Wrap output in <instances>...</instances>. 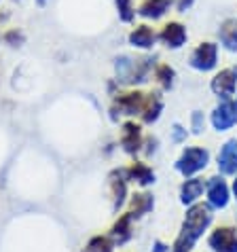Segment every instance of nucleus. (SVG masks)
I'll return each mask as SVG.
<instances>
[{"mask_svg":"<svg viewBox=\"0 0 237 252\" xmlns=\"http://www.w3.org/2000/svg\"><path fill=\"white\" fill-rule=\"evenodd\" d=\"M220 60V45L214 40H201L193 47V51L189 55V66L197 72H210L216 70Z\"/></svg>","mask_w":237,"mask_h":252,"instance_id":"obj_1","label":"nucleus"},{"mask_svg":"<svg viewBox=\"0 0 237 252\" xmlns=\"http://www.w3.org/2000/svg\"><path fill=\"white\" fill-rule=\"evenodd\" d=\"M159 43L170 51H178L189 43V30L180 19H165V22L157 28Z\"/></svg>","mask_w":237,"mask_h":252,"instance_id":"obj_2","label":"nucleus"},{"mask_svg":"<svg viewBox=\"0 0 237 252\" xmlns=\"http://www.w3.org/2000/svg\"><path fill=\"white\" fill-rule=\"evenodd\" d=\"M210 87L220 100H233V95L237 94V66L220 68L212 76Z\"/></svg>","mask_w":237,"mask_h":252,"instance_id":"obj_3","label":"nucleus"},{"mask_svg":"<svg viewBox=\"0 0 237 252\" xmlns=\"http://www.w3.org/2000/svg\"><path fill=\"white\" fill-rule=\"evenodd\" d=\"M127 43L134 49H138V51H150V49H155V45L159 43L157 28H152V24H148V22L136 24L127 34Z\"/></svg>","mask_w":237,"mask_h":252,"instance_id":"obj_4","label":"nucleus"},{"mask_svg":"<svg viewBox=\"0 0 237 252\" xmlns=\"http://www.w3.org/2000/svg\"><path fill=\"white\" fill-rule=\"evenodd\" d=\"M138 9V17L142 22L148 24H157L170 15V11H174V2L172 0H140L136 4Z\"/></svg>","mask_w":237,"mask_h":252,"instance_id":"obj_5","label":"nucleus"},{"mask_svg":"<svg viewBox=\"0 0 237 252\" xmlns=\"http://www.w3.org/2000/svg\"><path fill=\"white\" fill-rule=\"evenodd\" d=\"M146 94L136 89V92H121L115 97V110L123 115H140L144 106Z\"/></svg>","mask_w":237,"mask_h":252,"instance_id":"obj_6","label":"nucleus"},{"mask_svg":"<svg viewBox=\"0 0 237 252\" xmlns=\"http://www.w3.org/2000/svg\"><path fill=\"white\" fill-rule=\"evenodd\" d=\"M212 123L216 129H229L237 123V104L235 100H222L212 113Z\"/></svg>","mask_w":237,"mask_h":252,"instance_id":"obj_7","label":"nucleus"},{"mask_svg":"<svg viewBox=\"0 0 237 252\" xmlns=\"http://www.w3.org/2000/svg\"><path fill=\"white\" fill-rule=\"evenodd\" d=\"M218 45L229 53H237V17H225L218 26Z\"/></svg>","mask_w":237,"mask_h":252,"instance_id":"obj_8","label":"nucleus"},{"mask_svg":"<svg viewBox=\"0 0 237 252\" xmlns=\"http://www.w3.org/2000/svg\"><path fill=\"white\" fill-rule=\"evenodd\" d=\"M207 220H210V214H207V208L204 206H195L189 214H186V225H184V231H189L197 237L201 233V229L207 225Z\"/></svg>","mask_w":237,"mask_h":252,"instance_id":"obj_9","label":"nucleus"},{"mask_svg":"<svg viewBox=\"0 0 237 252\" xmlns=\"http://www.w3.org/2000/svg\"><path fill=\"white\" fill-rule=\"evenodd\" d=\"M210 242L218 252H237V237L233 229H216Z\"/></svg>","mask_w":237,"mask_h":252,"instance_id":"obj_10","label":"nucleus"},{"mask_svg":"<svg viewBox=\"0 0 237 252\" xmlns=\"http://www.w3.org/2000/svg\"><path fill=\"white\" fill-rule=\"evenodd\" d=\"M206 151H201V149H189L184 153V157L182 161H180V170H182L184 174H193L195 170H199V167H204L206 165Z\"/></svg>","mask_w":237,"mask_h":252,"instance_id":"obj_11","label":"nucleus"},{"mask_svg":"<svg viewBox=\"0 0 237 252\" xmlns=\"http://www.w3.org/2000/svg\"><path fill=\"white\" fill-rule=\"evenodd\" d=\"M161 108H163L161 95H159L157 92H150V94H146V100H144V106H142L140 115H142V119L146 123H152L159 117V113H161Z\"/></svg>","mask_w":237,"mask_h":252,"instance_id":"obj_12","label":"nucleus"},{"mask_svg":"<svg viewBox=\"0 0 237 252\" xmlns=\"http://www.w3.org/2000/svg\"><path fill=\"white\" fill-rule=\"evenodd\" d=\"M152 79L159 83L161 89H172L174 81H176V70L170 64H165V62H159V64H155V68H152Z\"/></svg>","mask_w":237,"mask_h":252,"instance_id":"obj_13","label":"nucleus"},{"mask_svg":"<svg viewBox=\"0 0 237 252\" xmlns=\"http://www.w3.org/2000/svg\"><path fill=\"white\" fill-rule=\"evenodd\" d=\"M115 9H117V15H118V22L123 24H136L138 19V9H136V2L134 0H115Z\"/></svg>","mask_w":237,"mask_h":252,"instance_id":"obj_14","label":"nucleus"},{"mask_svg":"<svg viewBox=\"0 0 237 252\" xmlns=\"http://www.w3.org/2000/svg\"><path fill=\"white\" fill-rule=\"evenodd\" d=\"M121 142L127 151H136L140 146V125L136 123H125L123 125V136H121Z\"/></svg>","mask_w":237,"mask_h":252,"instance_id":"obj_15","label":"nucleus"},{"mask_svg":"<svg viewBox=\"0 0 237 252\" xmlns=\"http://www.w3.org/2000/svg\"><path fill=\"white\" fill-rule=\"evenodd\" d=\"M220 167L222 172H235L237 170V144L229 142L220 153Z\"/></svg>","mask_w":237,"mask_h":252,"instance_id":"obj_16","label":"nucleus"},{"mask_svg":"<svg viewBox=\"0 0 237 252\" xmlns=\"http://www.w3.org/2000/svg\"><path fill=\"white\" fill-rule=\"evenodd\" d=\"M210 199L214 206H225L227 204V189L220 180H214L210 185Z\"/></svg>","mask_w":237,"mask_h":252,"instance_id":"obj_17","label":"nucleus"},{"mask_svg":"<svg viewBox=\"0 0 237 252\" xmlns=\"http://www.w3.org/2000/svg\"><path fill=\"white\" fill-rule=\"evenodd\" d=\"M2 40L9 47H22L26 43V34L19 30V28H9V30L2 34Z\"/></svg>","mask_w":237,"mask_h":252,"instance_id":"obj_18","label":"nucleus"},{"mask_svg":"<svg viewBox=\"0 0 237 252\" xmlns=\"http://www.w3.org/2000/svg\"><path fill=\"white\" fill-rule=\"evenodd\" d=\"M201 191H204V183H201V180H189V183L184 185V189H182V199L191 201L195 197H199Z\"/></svg>","mask_w":237,"mask_h":252,"instance_id":"obj_19","label":"nucleus"},{"mask_svg":"<svg viewBox=\"0 0 237 252\" xmlns=\"http://www.w3.org/2000/svg\"><path fill=\"white\" fill-rule=\"evenodd\" d=\"M129 174H131V178L140 180V183H148V180H150V170H148V167H144L142 163H136L129 170Z\"/></svg>","mask_w":237,"mask_h":252,"instance_id":"obj_20","label":"nucleus"},{"mask_svg":"<svg viewBox=\"0 0 237 252\" xmlns=\"http://www.w3.org/2000/svg\"><path fill=\"white\" fill-rule=\"evenodd\" d=\"M89 252H113V248H110V242L106 237H93L89 242Z\"/></svg>","mask_w":237,"mask_h":252,"instance_id":"obj_21","label":"nucleus"},{"mask_svg":"<svg viewBox=\"0 0 237 252\" xmlns=\"http://www.w3.org/2000/svg\"><path fill=\"white\" fill-rule=\"evenodd\" d=\"M172 2H174V11L182 15V13H186V11H191V9H193L197 0H172Z\"/></svg>","mask_w":237,"mask_h":252,"instance_id":"obj_22","label":"nucleus"},{"mask_svg":"<svg viewBox=\"0 0 237 252\" xmlns=\"http://www.w3.org/2000/svg\"><path fill=\"white\" fill-rule=\"evenodd\" d=\"M148 206H150V197H148V195H136V197H134V210H136V214L142 212V210H146Z\"/></svg>","mask_w":237,"mask_h":252,"instance_id":"obj_23","label":"nucleus"},{"mask_svg":"<svg viewBox=\"0 0 237 252\" xmlns=\"http://www.w3.org/2000/svg\"><path fill=\"white\" fill-rule=\"evenodd\" d=\"M201 127H204V115H201V113H193V129L201 131Z\"/></svg>","mask_w":237,"mask_h":252,"instance_id":"obj_24","label":"nucleus"},{"mask_svg":"<svg viewBox=\"0 0 237 252\" xmlns=\"http://www.w3.org/2000/svg\"><path fill=\"white\" fill-rule=\"evenodd\" d=\"M34 2H36V4H38V6H45V4H47V2H49V0H34Z\"/></svg>","mask_w":237,"mask_h":252,"instance_id":"obj_25","label":"nucleus"},{"mask_svg":"<svg viewBox=\"0 0 237 252\" xmlns=\"http://www.w3.org/2000/svg\"><path fill=\"white\" fill-rule=\"evenodd\" d=\"M235 193H237V180H235Z\"/></svg>","mask_w":237,"mask_h":252,"instance_id":"obj_26","label":"nucleus"},{"mask_svg":"<svg viewBox=\"0 0 237 252\" xmlns=\"http://www.w3.org/2000/svg\"><path fill=\"white\" fill-rule=\"evenodd\" d=\"M235 104H237V95H235Z\"/></svg>","mask_w":237,"mask_h":252,"instance_id":"obj_27","label":"nucleus"},{"mask_svg":"<svg viewBox=\"0 0 237 252\" xmlns=\"http://www.w3.org/2000/svg\"><path fill=\"white\" fill-rule=\"evenodd\" d=\"M0 2H2V0H0Z\"/></svg>","mask_w":237,"mask_h":252,"instance_id":"obj_28","label":"nucleus"}]
</instances>
